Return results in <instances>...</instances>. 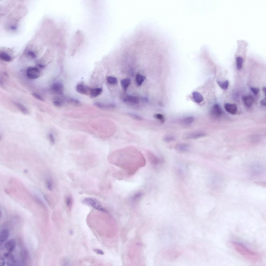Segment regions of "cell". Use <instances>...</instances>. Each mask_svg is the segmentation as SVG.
<instances>
[{
	"label": "cell",
	"instance_id": "1",
	"mask_svg": "<svg viewBox=\"0 0 266 266\" xmlns=\"http://www.w3.org/2000/svg\"><path fill=\"white\" fill-rule=\"evenodd\" d=\"M231 244L237 252L250 261L256 262L261 260L259 254L252 250L244 244L234 241H232Z\"/></svg>",
	"mask_w": 266,
	"mask_h": 266
},
{
	"label": "cell",
	"instance_id": "2",
	"mask_svg": "<svg viewBox=\"0 0 266 266\" xmlns=\"http://www.w3.org/2000/svg\"><path fill=\"white\" fill-rule=\"evenodd\" d=\"M82 202L84 204L98 210L104 212L106 211L99 201L96 199L86 198L82 200Z\"/></svg>",
	"mask_w": 266,
	"mask_h": 266
},
{
	"label": "cell",
	"instance_id": "3",
	"mask_svg": "<svg viewBox=\"0 0 266 266\" xmlns=\"http://www.w3.org/2000/svg\"><path fill=\"white\" fill-rule=\"evenodd\" d=\"M28 77L32 79H35L39 78L40 76V72L39 69L36 67H30L26 71Z\"/></svg>",
	"mask_w": 266,
	"mask_h": 266
},
{
	"label": "cell",
	"instance_id": "4",
	"mask_svg": "<svg viewBox=\"0 0 266 266\" xmlns=\"http://www.w3.org/2000/svg\"><path fill=\"white\" fill-rule=\"evenodd\" d=\"M76 90L79 93L86 95H90L91 89L88 86L83 84L78 85Z\"/></svg>",
	"mask_w": 266,
	"mask_h": 266
},
{
	"label": "cell",
	"instance_id": "5",
	"mask_svg": "<svg viewBox=\"0 0 266 266\" xmlns=\"http://www.w3.org/2000/svg\"><path fill=\"white\" fill-rule=\"evenodd\" d=\"M205 135V134L203 132H196L187 133L184 135V138L186 139H197L203 137Z\"/></svg>",
	"mask_w": 266,
	"mask_h": 266
},
{
	"label": "cell",
	"instance_id": "6",
	"mask_svg": "<svg viewBox=\"0 0 266 266\" xmlns=\"http://www.w3.org/2000/svg\"><path fill=\"white\" fill-rule=\"evenodd\" d=\"M224 108L225 110L232 115H236L238 110L236 105L234 104H225L224 105Z\"/></svg>",
	"mask_w": 266,
	"mask_h": 266
},
{
	"label": "cell",
	"instance_id": "7",
	"mask_svg": "<svg viewBox=\"0 0 266 266\" xmlns=\"http://www.w3.org/2000/svg\"><path fill=\"white\" fill-rule=\"evenodd\" d=\"M211 113L212 116L216 118H219L221 116L222 111L219 104L214 105L212 108Z\"/></svg>",
	"mask_w": 266,
	"mask_h": 266
},
{
	"label": "cell",
	"instance_id": "8",
	"mask_svg": "<svg viewBox=\"0 0 266 266\" xmlns=\"http://www.w3.org/2000/svg\"><path fill=\"white\" fill-rule=\"evenodd\" d=\"M52 90L55 93L59 94H63V85L59 82L54 83L51 86Z\"/></svg>",
	"mask_w": 266,
	"mask_h": 266
},
{
	"label": "cell",
	"instance_id": "9",
	"mask_svg": "<svg viewBox=\"0 0 266 266\" xmlns=\"http://www.w3.org/2000/svg\"><path fill=\"white\" fill-rule=\"evenodd\" d=\"M16 245V240L14 239H12L6 242L5 244V246L8 251L11 252L14 250Z\"/></svg>",
	"mask_w": 266,
	"mask_h": 266
},
{
	"label": "cell",
	"instance_id": "10",
	"mask_svg": "<svg viewBox=\"0 0 266 266\" xmlns=\"http://www.w3.org/2000/svg\"><path fill=\"white\" fill-rule=\"evenodd\" d=\"M4 256L7 260L6 264L7 266L15 265L16 261L12 254L9 253H6L4 254Z\"/></svg>",
	"mask_w": 266,
	"mask_h": 266
},
{
	"label": "cell",
	"instance_id": "11",
	"mask_svg": "<svg viewBox=\"0 0 266 266\" xmlns=\"http://www.w3.org/2000/svg\"><path fill=\"white\" fill-rule=\"evenodd\" d=\"M10 234L9 230L7 229H3L0 234V242L3 243L5 242L9 237Z\"/></svg>",
	"mask_w": 266,
	"mask_h": 266
},
{
	"label": "cell",
	"instance_id": "12",
	"mask_svg": "<svg viewBox=\"0 0 266 266\" xmlns=\"http://www.w3.org/2000/svg\"><path fill=\"white\" fill-rule=\"evenodd\" d=\"M243 100L245 105L247 107H251L253 102V100L252 96H244L243 97Z\"/></svg>",
	"mask_w": 266,
	"mask_h": 266
},
{
	"label": "cell",
	"instance_id": "13",
	"mask_svg": "<svg viewBox=\"0 0 266 266\" xmlns=\"http://www.w3.org/2000/svg\"><path fill=\"white\" fill-rule=\"evenodd\" d=\"M124 101L135 104L138 103L139 101V99L137 97L131 95L127 96Z\"/></svg>",
	"mask_w": 266,
	"mask_h": 266
},
{
	"label": "cell",
	"instance_id": "14",
	"mask_svg": "<svg viewBox=\"0 0 266 266\" xmlns=\"http://www.w3.org/2000/svg\"><path fill=\"white\" fill-rule=\"evenodd\" d=\"M0 58L6 62H10L12 60L11 56L9 54L4 51L1 52L0 53Z\"/></svg>",
	"mask_w": 266,
	"mask_h": 266
},
{
	"label": "cell",
	"instance_id": "15",
	"mask_svg": "<svg viewBox=\"0 0 266 266\" xmlns=\"http://www.w3.org/2000/svg\"><path fill=\"white\" fill-rule=\"evenodd\" d=\"M102 90L101 88H96L91 89L90 96L92 98L96 97L102 93Z\"/></svg>",
	"mask_w": 266,
	"mask_h": 266
},
{
	"label": "cell",
	"instance_id": "16",
	"mask_svg": "<svg viewBox=\"0 0 266 266\" xmlns=\"http://www.w3.org/2000/svg\"><path fill=\"white\" fill-rule=\"evenodd\" d=\"M193 99L196 102L200 103L203 101V97L199 93L197 92H194L193 93Z\"/></svg>",
	"mask_w": 266,
	"mask_h": 266
},
{
	"label": "cell",
	"instance_id": "17",
	"mask_svg": "<svg viewBox=\"0 0 266 266\" xmlns=\"http://www.w3.org/2000/svg\"><path fill=\"white\" fill-rule=\"evenodd\" d=\"M94 105L96 107L101 109H106L113 107L114 105L112 104H106L99 102H96Z\"/></svg>",
	"mask_w": 266,
	"mask_h": 266
},
{
	"label": "cell",
	"instance_id": "18",
	"mask_svg": "<svg viewBox=\"0 0 266 266\" xmlns=\"http://www.w3.org/2000/svg\"><path fill=\"white\" fill-rule=\"evenodd\" d=\"M131 81L130 79L126 78L123 79L121 81V84L125 90L126 91L127 88L131 84Z\"/></svg>",
	"mask_w": 266,
	"mask_h": 266
},
{
	"label": "cell",
	"instance_id": "19",
	"mask_svg": "<svg viewBox=\"0 0 266 266\" xmlns=\"http://www.w3.org/2000/svg\"><path fill=\"white\" fill-rule=\"evenodd\" d=\"M145 79V77L141 74H138L137 75L136 80L137 84L139 86H141Z\"/></svg>",
	"mask_w": 266,
	"mask_h": 266
},
{
	"label": "cell",
	"instance_id": "20",
	"mask_svg": "<svg viewBox=\"0 0 266 266\" xmlns=\"http://www.w3.org/2000/svg\"><path fill=\"white\" fill-rule=\"evenodd\" d=\"M194 120V117H188L182 119L181 121V123L183 124L188 125L192 123Z\"/></svg>",
	"mask_w": 266,
	"mask_h": 266
},
{
	"label": "cell",
	"instance_id": "21",
	"mask_svg": "<svg viewBox=\"0 0 266 266\" xmlns=\"http://www.w3.org/2000/svg\"><path fill=\"white\" fill-rule=\"evenodd\" d=\"M16 105L20 110L24 114L27 115L29 111L28 109L21 104L19 103H16Z\"/></svg>",
	"mask_w": 266,
	"mask_h": 266
},
{
	"label": "cell",
	"instance_id": "22",
	"mask_svg": "<svg viewBox=\"0 0 266 266\" xmlns=\"http://www.w3.org/2000/svg\"><path fill=\"white\" fill-rule=\"evenodd\" d=\"M237 67L239 70H240L243 66V59L240 56H238L236 59Z\"/></svg>",
	"mask_w": 266,
	"mask_h": 266
},
{
	"label": "cell",
	"instance_id": "23",
	"mask_svg": "<svg viewBox=\"0 0 266 266\" xmlns=\"http://www.w3.org/2000/svg\"><path fill=\"white\" fill-rule=\"evenodd\" d=\"M217 83L219 86L222 89L225 90L227 89L229 85V82L228 80L224 82H221L219 81L217 82Z\"/></svg>",
	"mask_w": 266,
	"mask_h": 266
},
{
	"label": "cell",
	"instance_id": "24",
	"mask_svg": "<svg viewBox=\"0 0 266 266\" xmlns=\"http://www.w3.org/2000/svg\"><path fill=\"white\" fill-rule=\"evenodd\" d=\"M189 146L187 144L182 143L178 144L176 147L177 150H184L189 147Z\"/></svg>",
	"mask_w": 266,
	"mask_h": 266
},
{
	"label": "cell",
	"instance_id": "25",
	"mask_svg": "<svg viewBox=\"0 0 266 266\" xmlns=\"http://www.w3.org/2000/svg\"><path fill=\"white\" fill-rule=\"evenodd\" d=\"M107 80L108 82L111 84H116L118 83V80L117 78L114 77H108L107 78Z\"/></svg>",
	"mask_w": 266,
	"mask_h": 266
},
{
	"label": "cell",
	"instance_id": "26",
	"mask_svg": "<svg viewBox=\"0 0 266 266\" xmlns=\"http://www.w3.org/2000/svg\"><path fill=\"white\" fill-rule=\"evenodd\" d=\"M27 55L29 57L33 59H35L36 55L35 52L32 50H29L27 52Z\"/></svg>",
	"mask_w": 266,
	"mask_h": 266
},
{
	"label": "cell",
	"instance_id": "27",
	"mask_svg": "<svg viewBox=\"0 0 266 266\" xmlns=\"http://www.w3.org/2000/svg\"><path fill=\"white\" fill-rule=\"evenodd\" d=\"M63 101L61 99L56 100L54 101L53 104L56 107H60L62 106Z\"/></svg>",
	"mask_w": 266,
	"mask_h": 266
},
{
	"label": "cell",
	"instance_id": "28",
	"mask_svg": "<svg viewBox=\"0 0 266 266\" xmlns=\"http://www.w3.org/2000/svg\"><path fill=\"white\" fill-rule=\"evenodd\" d=\"M66 203L67 207H69L71 205L72 200L70 196H67L66 199Z\"/></svg>",
	"mask_w": 266,
	"mask_h": 266
},
{
	"label": "cell",
	"instance_id": "29",
	"mask_svg": "<svg viewBox=\"0 0 266 266\" xmlns=\"http://www.w3.org/2000/svg\"><path fill=\"white\" fill-rule=\"evenodd\" d=\"M154 117L156 119L160 120L162 122H164L165 120L164 116L161 114H156L155 115Z\"/></svg>",
	"mask_w": 266,
	"mask_h": 266
},
{
	"label": "cell",
	"instance_id": "30",
	"mask_svg": "<svg viewBox=\"0 0 266 266\" xmlns=\"http://www.w3.org/2000/svg\"><path fill=\"white\" fill-rule=\"evenodd\" d=\"M48 138L51 143L52 145L54 144L55 143V140L53 135L51 133L50 134L48 135Z\"/></svg>",
	"mask_w": 266,
	"mask_h": 266
},
{
	"label": "cell",
	"instance_id": "31",
	"mask_svg": "<svg viewBox=\"0 0 266 266\" xmlns=\"http://www.w3.org/2000/svg\"><path fill=\"white\" fill-rule=\"evenodd\" d=\"M32 95L34 97L37 99L41 101H44L45 100L42 97L40 96L39 95L36 93H34L32 94Z\"/></svg>",
	"mask_w": 266,
	"mask_h": 266
},
{
	"label": "cell",
	"instance_id": "32",
	"mask_svg": "<svg viewBox=\"0 0 266 266\" xmlns=\"http://www.w3.org/2000/svg\"><path fill=\"white\" fill-rule=\"evenodd\" d=\"M61 262V263H62V264H64V265H66L67 264H69L70 263L69 260L66 257L64 258H63L62 259Z\"/></svg>",
	"mask_w": 266,
	"mask_h": 266
},
{
	"label": "cell",
	"instance_id": "33",
	"mask_svg": "<svg viewBox=\"0 0 266 266\" xmlns=\"http://www.w3.org/2000/svg\"><path fill=\"white\" fill-rule=\"evenodd\" d=\"M174 138L173 137L171 136H167L165 137L164 140L165 141L167 142L171 141L174 140Z\"/></svg>",
	"mask_w": 266,
	"mask_h": 266
},
{
	"label": "cell",
	"instance_id": "34",
	"mask_svg": "<svg viewBox=\"0 0 266 266\" xmlns=\"http://www.w3.org/2000/svg\"><path fill=\"white\" fill-rule=\"evenodd\" d=\"M250 89L255 94H257L259 92V90L258 88L254 87H251Z\"/></svg>",
	"mask_w": 266,
	"mask_h": 266
},
{
	"label": "cell",
	"instance_id": "35",
	"mask_svg": "<svg viewBox=\"0 0 266 266\" xmlns=\"http://www.w3.org/2000/svg\"><path fill=\"white\" fill-rule=\"evenodd\" d=\"M131 115L132 117L135 119L139 120H142V118L139 116L134 114H131Z\"/></svg>",
	"mask_w": 266,
	"mask_h": 266
},
{
	"label": "cell",
	"instance_id": "36",
	"mask_svg": "<svg viewBox=\"0 0 266 266\" xmlns=\"http://www.w3.org/2000/svg\"><path fill=\"white\" fill-rule=\"evenodd\" d=\"M5 260L4 257H1L0 258V265L3 266L5 264Z\"/></svg>",
	"mask_w": 266,
	"mask_h": 266
},
{
	"label": "cell",
	"instance_id": "37",
	"mask_svg": "<svg viewBox=\"0 0 266 266\" xmlns=\"http://www.w3.org/2000/svg\"><path fill=\"white\" fill-rule=\"evenodd\" d=\"M94 251L96 253L98 254L103 255L104 254L103 251L99 249H94Z\"/></svg>",
	"mask_w": 266,
	"mask_h": 266
},
{
	"label": "cell",
	"instance_id": "38",
	"mask_svg": "<svg viewBox=\"0 0 266 266\" xmlns=\"http://www.w3.org/2000/svg\"><path fill=\"white\" fill-rule=\"evenodd\" d=\"M260 104L261 105L265 106L266 104V99H262L260 102Z\"/></svg>",
	"mask_w": 266,
	"mask_h": 266
},
{
	"label": "cell",
	"instance_id": "39",
	"mask_svg": "<svg viewBox=\"0 0 266 266\" xmlns=\"http://www.w3.org/2000/svg\"><path fill=\"white\" fill-rule=\"evenodd\" d=\"M38 66L39 67L41 68H43L45 67V66L42 64H38Z\"/></svg>",
	"mask_w": 266,
	"mask_h": 266
},
{
	"label": "cell",
	"instance_id": "40",
	"mask_svg": "<svg viewBox=\"0 0 266 266\" xmlns=\"http://www.w3.org/2000/svg\"><path fill=\"white\" fill-rule=\"evenodd\" d=\"M262 90H263V92H264V93L265 95V94H266V88L265 87H263V89H262Z\"/></svg>",
	"mask_w": 266,
	"mask_h": 266
}]
</instances>
